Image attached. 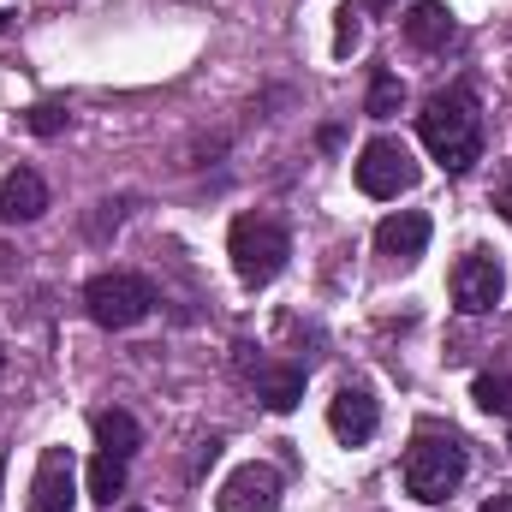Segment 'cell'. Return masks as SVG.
<instances>
[{"mask_svg": "<svg viewBox=\"0 0 512 512\" xmlns=\"http://www.w3.org/2000/svg\"><path fill=\"white\" fill-rule=\"evenodd\" d=\"M376 423H382V411H376V399H370L364 387H340V393L328 399V429H334L346 447H364V441L376 435Z\"/></svg>", "mask_w": 512, "mask_h": 512, "instance_id": "obj_10", "label": "cell"}, {"mask_svg": "<svg viewBox=\"0 0 512 512\" xmlns=\"http://www.w3.org/2000/svg\"><path fill=\"white\" fill-rule=\"evenodd\" d=\"M0 471H6V453H0Z\"/></svg>", "mask_w": 512, "mask_h": 512, "instance_id": "obj_23", "label": "cell"}, {"mask_svg": "<svg viewBox=\"0 0 512 512\" xmlns=\"http://www.w3.org/2000/svg\"><path fill=\"white\" fill-rule=\"evenodd\" d=\"M429 215L423 209H399V215H387L382 227H376V251L393 256V262H417L423 245H429Z\"/></svg>", "mask_w": 512, "mask_h": 512, "instance_id": "obj_12", "label": "cell"}, {"mask_svg": "<svg viewBox=\"0 0 512 512\" xmlns=\"http://www.w3.org/2000/svg\"><path fill=\"white\" fill-rule=\"evenodd\" d=\"M471 471V453L453 429H417L411 447H405V489L423 501V507H441Z\"/></svg>", "mask_w": 512, "mask_h": 512, "instance_id": "obj_2", "label": "cell"}, {"mask_svg": "<svg viewBox=\"0 0 512 512\" xmlns=\"http://www.w3.org/2000/svg\"><path fill=\"white\" fill-rule=\"evenodd\" d=\"M0 370H6V352H0Z\"/></svg>", "mask_w": 512, "mask_h": 512, "instance_id": "obj_24", "label": "cell"}, {"mask_svg": "<svg viewBox=\"0 0 512 512\" xmlns=\"http://www.w3.org/2000/svg\"><path fill=\"white\" fill-rule=\"evenodd\" d=\"M477 512H512V495H495V501H483Z\"/></svg>", "mask_w": 512, "mask_h": 512, "instance_id": "obj_20", "label": "cell"}, {"mask_svg": "<svg viewBox=\"0 0 512 512\" xmlns=\"http://www.w3.org/2000/svg\"><path fill=\"white\" fill-rule=\"evenodd\" d=\"M501 292H507V268H501V256L465 251L459 262H453V304H459L465 316L495 310V304H501Z\"/></svg>", "mask_w": 512, "mask_h": 512, "instance_id": "obj_6", "label": "cell"}, {"mask_svg": "<svg viewBox=\"0 0 512 512\" xmlns=\"http://www.w3.org/2000/svg\"><path fill=\"white\" fill-rule=\"evenodd\" d=\"M78 507V471L66 447H42L36 477H30V512H72Z\"/></svg>", "mask_w": 512, "mask_h": 512, "instance_id": "obj_7", "label": "cell"}, {"mask_svg": "<svg viewBox=\"0 0 512 512\" xmlns=\"http://www.w3.org/2000/svg\"><path fill=\"white\" fill-rule=\"evenodd\" d=\"M90 429H96V447H102V453H114V459H131V453L143 447L137 417L120 411V405H114V411H96V417H90Z\"/></svg>", "mask_w": 512, "mask_h": 512, "instance_id": "obj_14", "label": "cell"}, {"mask_svg": "<svg viewBox=\"0 0 512 512\" xmlns=\"http://www.w3.org/2000/svg\"><path fill=\"white\" fill-rule=\"evenodd\" d=\"M399 108H405V84L382 66V72L370 78V102H364V114H370V120H393Z\"/></svg>", "mask_w": 512, "mask_h": 512, "instance_id": "obj_16", "label": "cell"}, {"mask_svg": "<svg viewBox=\"0 0 512 512\" xmlns=\"http://www.w3.org/2000/svg\"><path fill=\"white\" fill-rule=\"evenodd\" d=\"M387 6H399V0H358V12H387Z\"/></svg>", "mask_w": 512, "mask_h": 512, "instance_id": "obj_21", "label": "cell"}, {"mask_svg": "<svg viewBox=\"0 0 512 512\" xmlns=\"http://www.w3.org/2000/svg\"><path fill=\"white\" fill-rule=\"evenodd\" d=\"M239 370L251 376V387H256V399L268 405V411H298V399H304V370L298 364H268V358H256L251 364V352L239 346Z\"/></svg>", "mask_w": 512, "mask_h": 512, "instance_id": "obj_9", "label": "cell"}, {"mask_svg": "<svg viewBox=\"0 0 512 512\" xmlns=\"http://www.w3.org/2000/svg\"><path fill=\"white\" fill-rule=\"evenodd\" d=\"M507 447H512V441H507Z\"/></svg>", "mask_w": 512, "mask_h": 512, "instance_id": "obj_25", "label": "cell"}, {"mask_svg": "<svg viewBox=\"0 0 512 512\" xmlns=\"http://www.w3.org/2000/svg\"><path fill=\"white\" fill-rule=\"evenodd\" d=\"M453 36H459V24H453V12H447L441 0H417V6L405 12V42H411V48L441 54Z\"/></svg>", "mask_w": 512, "mask_h": 512, "instance_id": "obj_13", "label": "cell"}, {"mask_svg": "<svg viewBox=\"0 0 512 512\" xmlns=\"http://www.w3.org/2000/svg\"><path fill=\"white\" fill-rule=\"evenodd\" d=\"M0 36H6V12H0Z\"/></svg>", "mask_w": 512, "mask_h": 512, "instance_id": "obj_22", "label": "cell"}, {"mask_svg": "<svg viewBox=\"0 0 512 512\" xmlns=\"http://www.w3.org/2000/svg\"><path fill=\"white\" fill-rule=\"evenodd\" d=\"M215 507L221 512H274L280 507V471L262 465V459L239 465V471L221 483V501H215Z\"/></svg>", "mask_w": 512, "mask_h": 512, "instance_id": "obj_8", "label": "cell"}, {"mask_svg": "<svg viewBox=\"0 0 512 512\" xmlns=\"http://www.w3.org/2000/svg\"><path fill=\"white\" fill-rule=\"evenodd\" d=\"M66 120H72V114H66L60 102H36V108L24 114V126L36 131V137H60V131H66Z\"/></svg>", "mask_w": 512, "mask_h": 512, "instance_id": "obj_18", "label": "cell"}, {"mask_svg": "<svg viewBox=\"0 0 512 512\" xmlns=\"http://www.w3.org/2000/svg\"><path fill=\"white\" fill-rule=\"evenodd\" d=\"M84 310H90L96 328H114L120 334V328H137L155 310V286L143 274H131V268H108V274H96L84 286Z\"/></svg>", "mask_w": 512, "mask_h": 512, "instance_id": "obj_4", "label": "cell"}, {"mask_svg": "<svg viewBox=\"0 0 512 512\" xmlns=\"http://www.w3.org/2000/svg\"><path fill=\"white\" fill-rule=\"evenodd\" d=\"M84 489H90V501L114 507V495H126V459H114V453H96V459H90V477H84Z\"/></svg>", "mask_w": 512, "mask_h": 512, "instance_id": "obj_15", "label": "cell"}, {"mask_svg": "<svg viewBox=\"0 0 512 512\" xmlns=\"http://www.w3.org/2000/svg\"><path fill=\"white\" fill-rule=\"evenodd\" d=\"M48 215V179L36 167H18L0 179V221L6 227H24V221H42Z\"/></svg>", "mask_w": 512, "mask_h": 512, "instance_id": "obj_11", "label": "cell"}, {"mask_svg": "<svg viewBox=\"0 0 512 512\" xmlns=\"http://www.w3.org/2000/svg\"><path fill=\"white\" fill-rule=\"evenodd\" d=\"M358 18H364L358 6H340V30H334V54H340V60L364 42V24H358Z\"/></svg>", "mask_w": 512, "mask_h": 512, "instance_id": "obj_19", "label": "cell"}, {"mask_svg": "<svg viewBox=\"0 0 512 512\" xmlns=\"http://www.w3.org/2000/svg\"><path fill=\"white\" fill-rule=\"evenodd\" d=\"M417 137H423V149H429L447 173H471V167L483 161V114H477V96H471L465 84L429 96L423 114H417Z\"/></svg>", "mask_w": 512, "mask_h": 512, "instance_id": "obj_1", "label": "cell"}, {"mask_svg": "<svg viewBox=\"0 0 512 512\" xmlns=\"http://www.w3.org/2000/svg\"><path fill=\"white\" fill-rule=\"evenodd\" d=\"M131 512H137V507H131Z\"/></svg>", "mask_w": 512, "mask_h": 512, "instance_id": "obj_26", "label": "cell"}, {"mask_svg": "<svg viewBox=\"0 0 512 512\" xmlns=\"http://www.w3.org/2000/svg\"><path fill=\"white\" fill-rule=\"evenodd\" d=\"M471 399H477V411H489V417H512V376H477L471 382Z\"/></svg>", "mask_w": 512, "mask_h": 512, "instance_id": "obj_17", "label": "cell"}, {"mask_svg": "<svg viewBox=\"0 0 512 512\" xmlns=\"http://www.w3.org/2000/svg\"><path fill=\"white\" fill-rule=\"evenodd\" d=\"M352 173H358V191H364V197L387 203V197H399V191L417 185V155H411L399 137H370V143L358 149Z\"/></svg>", "mask_w": 512, "mask_h": 512, "instance_id": "obj_5", "label": "cell"}, {"mask_svg": "<svg viewBox=\"0 0 512 512\" xmlns=\"http://www.w3.org/2000/svg\"><path fill=\"white\" fill-rule=\"evenodd\" d=\"M227 256H233V274L245 286H268L292 256V233L268 215H239L233 233H227Z\"/></svg>", "mask_w": 512, "mask_h": 512, "instance_id": "obj_3", "label": "cell"}]
</instances>
